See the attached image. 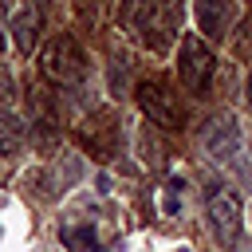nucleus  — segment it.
I'll return each instance as SVG.
<instances>
[{
  "label": "nucleus",
  "instance_id": "f257e3e1",
  "mask_svg": "<svg viewBox=\"0 0 252 252\" xmlns=\"http://www.w3.org/2000/svg\"><path fill=\"white\" fill-rule=\"evenodd\" d=\"M126 12H130V20H134L142 43L154 47V51H161V47L173 39V32H177L181 0H130Z\"/></svg>",
  "mask_w": 252,
  "mask_h": 252
},
{
  "label": "nucleus",
  "instance_id": "f03ea898",
  "mask_svg": "<svg viewBox=\"0 0 252 252\" xmlns=\"http://www.w3.org/2000/svg\"><path fill=\"white\" fill-rule=\"evenodd\" d=\"M39 71H43V79L55 83V87H75V83L87 75V55H83V47H79L71 35H55V39L43 47V55H39Z\"/></svg>",
  "mask_w": 252,
  "mask_h": 252
},
{
  "label": "nucleus",
  "instance_id": "7ed1b4c3",
  "mask_svg": "<svg viewBox=\"0 0 252 252\" xmlns=\"http://www.w3.org/2000/svg\"><path fill=\"white\" fill-rule=\"evenodd\" d=\"M177 75L185 83L189 94H201L213 79V51L205 47L201 35H185L181 47H177Z\"/></svg>",
  "mask_w": 252,
  "mask_h": 252
},
{
  "label": "nucleus",
  "instance_id": "20e7f679",
  "mask_svg": "<svg viewBox=\"0 0 252 252\" xmlns=\"http://www.w3.org/2000/svg\"><path fill=\"white\" fill-rule=\"evenodd\" d=\"M205 213H209L213 236H217L224 248H232V244L240 240V201H236L228 189H217V193H209Z\"/></svg>",
  "mask_w": 252,
  "mask_h": 252
},
{
  "label": "nucleus",
  "instance_id": "39448f33",
  "mask_svg": "<svg viewBox=\"0 0 252 252\" xmlns=\"http://www.w3.org/2000/svg\"><path fill=\"white\" fill-rule=\"evenodd\" d=\"M138 102L150 114V122H158L165 130H177L185 122V110H181L177 94H169V87H161V83H142L138 87Z\"/></svg>",
  "mask_w": 252,
  "mask_h": 252
},
{
  "label": "nucleus",
  "instance_id": "423d86ee",
  "mask_svg": "<svg viewBox=\"0 0 252 252\" xmlns=\"http://www.w3.org/2000/svg\"><path fill=\"white\" fill-rule=\"evenodd\" d=\"M193 16L209 39H224L236 20V4L232 0H193Z\"/></svg>",
  "mask_w": 252,
  "mask_h": 252
},
{
  "label": "nucleus",
  "instance_id": "0eeeda50",
  "mask_svg": "<svg viewBox=\"0 0 252 252\" xmlns=\"http://www.w3.org/2000/svg\"><path fill=\"white\" fill-rule=\"evenodd\" d=\"M205 150H209V158H217V161H232L236 158V150H240V130H236V122L224 114V118H213L209 126H205Z\"/></svg>",
  "mask_w": 252,
  "mask_h": 252
},
{
  "label": "nucleus",
  "instance_id": "6e6552de",
  "mask_svg": "<svg viewBox=\"0 0 252 252\" xmlns=\"http://www.w3.org/2000/svg\"><path fill=\"white\" fill-rule=\"evenodd\" d=\"M39 28H43V20H39V8L24 4V8L16 12V20H12V32H16V47H20L24 55H32V51H35V43H39Z\"/></svg>",
  "mask_w": 252,
  "mask_h": 252
},
{
  "label": "nucleus",
  "instance_id": "1a4fd4ad",
  "mask_svg": "<svg viewBox=\"0 0 252 252\" xmlns=\"http://www.w3.org/2000/svg\"><path fill=\"white\" fill-rule=\"evenodd\" d=\"M59 236H63V244L71 252H98V228H94V220H63Z\"/></svg>",
  "mask_w": 252,
  "mask_h": 252
},
{
  "label": "nucleus",
  "instance_id": "9d476101",
  "mask_svg": "<svg viewBox=\"0 0 252 252\" xmlns=\"http://www.w3.org/2000/svg\"><path fill=\"white\" fill-rule=\"evenodd\" d=\"M24 138H28L24 122H20L16 114L0 110V154H4V158H8V154H20V150H24Z\"/></svg>",
  "mask_w": 252,
  "mask_h": 252
},
{
  "label": "nucleus",
  "instance_id": "9b49d317",
  "mask_svg": "<svg viewBox=\"0 0 252 252\" xmlns=\"http://www.w3.org/2000/svg\"><path fill=\"white\" fill-rule=\"evenodd\" d=\"M181 189H185L181 177H169V181H165V197H161V209H165V213H177V197H181Z\"/></svg>",
  "mask_w": 252,
  "mask_h": 252
},
{
  "label": "nucleus",
  "instance_id": "f8f14e48",
  "mask_svg": "<svg viewBox=\"0 0 252 252\" xmlns=\"http://www.w3.org/2000/svg\"><path fill=\"white\" fill-rule=\"evenodd\" d=\"M16 98V83H12V71L0 63V106H8Z\"/></svg>",
  "mask_w": 252,
  "mask_h": 252
},
{
  "label": "nucleus",
  "instance_id": "ddd939ff",
  "mask_svg": "<svg viewBox=\"0 0 252 252\" xmlns=\"http://www.w3.org/2000/svg\"><path fill=\"white\" fill-rule=\"evenodd\" d=\"M4 32H8V24H4V4H0V51H4V39H8Z\"/></svg>",
  "mask_w": 252,
  "mask_h": 252
},
{
  "label": "nucleus",
  "instance_id": "4468645a",
  "mask_svg": "<svg viewBox=\"0 0 252 252\" xmlns=\"http://www.w3.org/2000/svg\"><path fill=\"white\" fill-rule=\"evenodd\" d=\"M244 94H248V106H252V75H248V87H244Z\"/></svg>",
  "mask_w": 252,
  "mask_h": 252
},
{
  "label": "nucleus",
  "instance_id": "2eb2a0df",
  "mask_svg": "<svg viewBox=\"0 0 252 252\" xmlns=\"http://www.w3.org/2000/svg\"><path fill=\"white\" fill-rule=\"evenodd\" d=\"M173 252H189V248H173Z\"/></svg>",
  "mask_w": 252,
  "mask_h": 252
}]
</instances>
